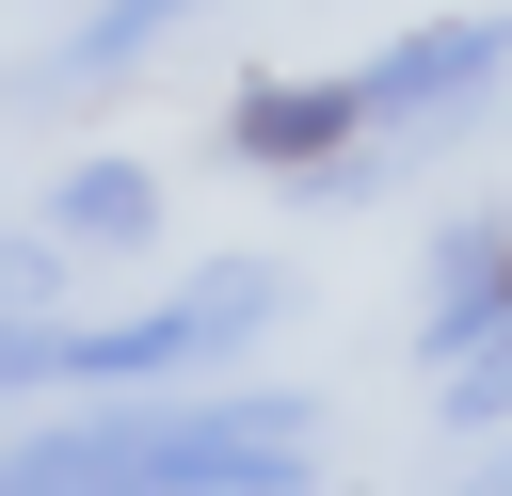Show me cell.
Wrapping results in <instances>:
<instances>
[{"label": "cell", "instance_id": "cell-1", "mask_svg": "<svg viewBox=\"0 0 512 496\" xmlns=\"http://www.w3.org/2000/svg\"><path fill=\"white\" fill-rule=\"evenodd\" d=\"M304 464H320L304 400H160V384H112L96 416L16 432L0 496H304Z\"/></svg>", "mask_w": 512, "mask_h": 496}, {"label": "cell", "instance_id": "cell-2", "mask_svg": "<svg viewBox=\"0 0 512 496\" xmlns=\"http://www.w3.org/2000/svg\"><path fill=\"white\" fill-rule=\"evenodd\" d=\"M288 304V272L272 256H224V272H192V288H160V304H128V320H64L48 336V384H176V368H208V352H256V320Z\"/></svg>", "mask_w": 512, "mask_h": 496}, {"label": "cell", "instance_id": "cell-3", "mask_svg": "<svg viewBox=\"0 0 512 496\" xmlns=\"http://www.w3.org/2000/svg\"><path fill=\"white\" fill-rule=\"evenodd\" d=\"M368 144V80H240L224 96V160L240 176H336Z\"/></svg>", "mask_w": 512, "mask_h": 496}, {"label": "cell", "instance_id": "cell-4", "mask_svg": "<svg viewBox=\"0 0 512 496\" xmlns=\"http://www.w3.org/2000/svg\"><path fill=\"white\" fill-rule=\"evenodd\" d=\"M496 64H512V16H432V32H400V48H368L352 80H368V128H432V112H464V96H496Z\"/></svg>", "mask_w": 512, "mask_h": 496}, {"label": "cell", "instance_id": "cell-5", "mask_svg": "<svg viewBox=\"0 0 512 496\" xmlns=\"http://www.w3.org/2000/svg\"><path fill=\"white\" fill-rule=\"evenodd\" d=\"M512 320V208H480V224H448L432 240V304H416V352L448 368V352H480Z\"/></svg>", "mask_w": 512, "mask_h": 496}, {"label": "cell", "instance_id": "cell-6", "mask_svg": "<svg viewBox=\"0 0 512 496\" xmlns=\"http://www.w3.org/2000/svg\"><path fill=\"white\" fill-rule=\"evenodd\" d=\"M144 224H160V176H144V160H64V192H48V240H64V256L144 240Z\"/></svg>", "mask_w": 512, "mask_h": 496}, {"label": "cell", "instance_id": "cell-7", "mask_svg": "<svg viewBox=\"0 0 512 496\" xmlns=\"http://www.w3.org/2000/svg\"><path fill=\"white\" fill-rule=\"evenodd\" d=\"M192 16H208V0H80V32L48 48V80H128V64H144L160 32H192Z\"/></svg>", "mask_w": 512, "mask_h": 496}, {"label": "cell", "instance_id": "cell-8", "mask_svg": "<svg viewBox=\"0 0 512 496\" xmlns=\"http://www.w3.org/2000/svg\"><path fill=\"white\" fill-rule=\"evenodd\" d=\"M448 416H512V320L480 352H448Z\"/></svg>", "mask_w": 512, "mask_h": 496}, {"label": "cell", "instance_id": "cell-9", "mask_svg": "<svg viewBox=\"0 0 512 496\" xmlns=\"http://www.w3.org/2000/svg\"><path fill=\"white\" fill-rule=\"evenodd\" d=\"M48 256L64 240H0V304H48Z\"/></svg>", "mask_w": 512, "mask_h": 496}]
</instances>
